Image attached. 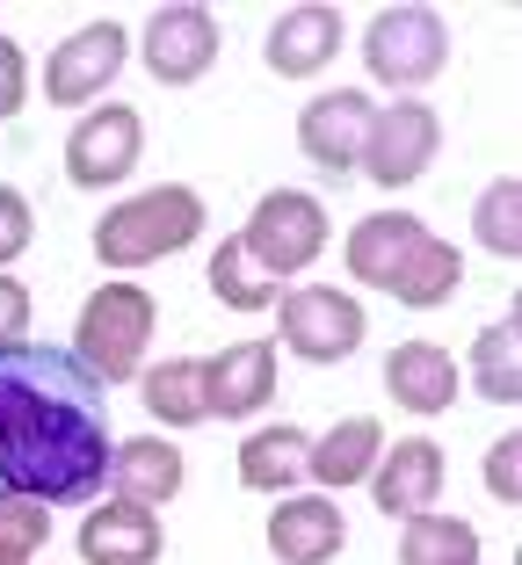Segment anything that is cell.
Masks as SVG:
<instances>
[{"label":"cell","mask_w":522,"mask_h":565,"mask_svg":"<svg viewBox=\"0 0 522 565\" xmlns=\"http://www.w3.org/2000/svg\"><path fill=\"white\" fill-rule=\"evenodd\" d=\"M305 449H312V435L290 428V420L254 428L247 443H239V486H247V493H290V486L305 479Z\"/></svg>","instance_id":"44dd1931"},{"label":"cell","mask_w":522,"mask_h":565,"mask_svg":"<svg viewBox=\"0 0 522 565\" xmlns=\"http://www.w3.org/2000/svg\"><path fill=\"white\" fill-rule=\"evenodd\" d=\"M168 551V530L152 508H131V500H102L95 515L81 522V558L87 565H152Z\"/></svg>","instance_id":"9a60e30c"},{"label":"cell","mask_w":522,"mask_h":565,"mask_svg":"<svg viewBox=\"0 0 522 565\" xmlns=\"http://www.w3.org/2000/svg\"><path fill=\"white\" fill-rule=\"evenodd\" d=\"M138 152H146V124L131 102H95L66 138V182L73 189H117L131 182Z\"/></svg>","instance_id":"9c48e42d"},{"label":"cell","mask_w":522,"mask_h":565,"mask_svg":"<svg viewBox=\"0 0 522 565\" xmlns=\"http://www.w3.org/2000/svg\"><path fill=\"white\" fill-rule=\"evenodd\" d=\"M341 544H349V522L327 493H298L269 508V551L284 565H327Z\"/></svg>","instance_id":"2e32d148"},{"label":"cell","mask_w":522,"mask_h":565,"mask_svg":"<svg viewBox=\"0 0 522 565\" xmlns=\"http://www.w3.org/2000/svg\"><path fill=\"white\" fill-rule=\"evenodd\" d=\"M239 247H247V262L262 276L276 282L298 276V268H312L327 254V203L312 189H269L239 225Z\"/></svg>","instance_id":"277c9868"},{"label":"cell","mask_w":522,"mask_h":565,"mask_svg":"<svg viewBox=\"0 0 522 565\" xmlns=\"http://www.w3.org/2000/svg\"><path fill=\"white\" fill-rule=\"evenodd\" d=\"M276 363L284 349L276 341H233L203 363V414L211 420H254L276 392Z\"/></svg>","instance_id":"7c38bea8"},{"label":"cell","mask_w":522,"mask_h":565,"mask_svg":"<svg viewBox=\"0 0 522 565\" xmlns=\"http://www.w3.org/2000/svg\"><path fill=\"white\" fill-rule=\"evenodd\" d=\"M363 66H371V81L385 87H428L443 66H450V30H443L436 8H377L371 30H363Z\"/></svg>","instance_id":"5b68a950"},{"label":"cell","mask_w":522,"mask_h":565,"mask_svg":"<svg viewBox=\"0 0 522 565\" xmlns=\"http://www.w3.org/2000/svg\"><path fill=\"white\" fill-rule=\"evenodd\" d=\"M472 233H479V247L501 254V262L522 254V182L515 174L487 182V196H479V211H472Z\"/></svg>","instance_id":"4316f807"},{"label":"cell","mask_w":522,"mask_h":565,"mask_svg":"<svg viewBox=\"0 0 522 565\" xmlns=\"http://www.w3.org/2000/svg\"><path fill=\"white\" fill-rule=\"evenodd\" d=\"M211 298H219L225 312H269V305L284 298V282L262 276V268L247 262V247H239V233H233V239L211 247Z\"/></svg>","instance_id":"484cf974"},{"label":"cell","mask_w":522,"mask_h":565,"mask_svg":"<svg viewBox=\"0 0 522 565\" xmlns=\"http://www.w3.org/2000/svg\"><path fill=\"white\" fill-rule=\"evenodd\" d=\"M44 544H51V508L0 493V558H8V565H30Z\"/></svg>","instance_id":"83f0119b"},{"label":"cell","mask_w":522,"mask_h":565,"mask_svg":"<svg viewBox=\"0 0 522 565\" xmlns=\"http://www.w3.org/2000/svg\"><path fill=\"white\" fill-rule=\"evenodd\" d=\"M377 457H385V428L371 414H349L305 449V479H320V493H341V486H371Z\"/></svg>","instance_id":"ac0fdd59"},{"label":"cell","mask_w":522,"mask_h":565,"mask_svg":"<svg viewBox=\"0 0 522 565\" xmlns=\"http://www.w3.org/2000/svg\"><path fill=\"white\" fill-rule=\"evenodd\" d=\"M109 392L73 349L15 341L0 349V493L73 508L109 486Z\"/></svg>","instance_id":"6da1fadb"},{"label":"cell","mask_w":522,"mask_h":565,"mask_svg":"<svg viewBox=\"0 0 522 565\" xmlns=\"http://www.w3.org/2000/svg\"><path fill=\"white\" fill-rule=\"evenodd\" d=\"M385 392H392V406L428 420V414H450V399L465 384H457V363L436 341H400V349L385 355Z\"/></svg>","instance_id":"ffe728a7"},{"label":"cell","mask_w":522,"mask_h":565,"mask_svg":"<svg viewBox=\"0 0 522 565\" xmlns=\"http://www.w3.org/2000/svg\"><path fill=\"white\" fill-rule=\"evenodd\" d=\"M443 152V124L428 102H385V109H371V131H363V152H355V174H371L377 189H406L422 182L428 160Z\"/></svg>","instance_id":"52a82bcc"},{"label":"cell","mask_w":522,"mask_h":565,"mask_svg":"<svg viewBox=\"0 0 522 565\" xmlns=\"http://www.w3.org/2000/svg\"><path fill=\"white\" fill-rule=\"evenodd\" d=\"M22 102H30V58H22V44L0 36V124L15 117Z\"/></svg>","instance_id":"4dcf8cb0"},{"label":"cell","mask_w":522,"mask_h":565,"mask_svg":"<svg viewBox=\"0 0 522 565\" xmlns=\"http://www.w3.org/2000/svg\"><path fill=\"white\" fill-rule=\"evenodd\" d=\"M400 565H479V530L465 515H406L400 530Z\"/></svg>","instance_id":"cb8c5ba5"},{"label":"cell","mask_w":522,"mask_h":565,"mask_svg":"<svg viewBox=\"0 0 522 565\" xmlns=\"http://www.w3.org/2000/svg\"><path fill=\"white\" fill-rule=\"evenodd\" d=\"M0 565H8V558H0Z\"/></svg>","instance_id":"d6a6232c"},{"label":"cell","mask_w":522,"mask_h":565,"mask_svg":"<svg viewBox=\"0 0 522 565\" xmlns=\"http://www.w3.org/2000/svg\"><path fill=\"white\" fill-rule=\"evenodd\" d=\"M15 341H30V290L0 276V349H15Z\"/></svg>","instance_id":"1f68e13d"},{"label":"cell","mask_w":522,"mask_h":565,"mask_svg":"<svg viewBox=\"0 0 522 565\" xmlns=\"http://www.w3.org/2000/svg\"><path fill=\"white\" fill-rule=\"evenodd\" d=\"M30 233H36V217H30V196L0 182V268H8V262H22V247H30Z\"/></svg>","instance_id":"f546056e"},{"label":"cell","mask_w":522,"mask_h":565,"mask_svg":"<svg viewBox=\"0 0 522 565\" xmlns=\"http://www.w3.org/2000/svg\"><path fill=\"white\" fill-rule=\"evenodd\" d=\"M422 239H428V225H422L414 211H371V217L349 233V276L363 282V290H392Z\"/></svg>","instance_id":"e0dca14e"},{"label":"cell","mask_w":522,"mask_h":565,"mask_svg":"<svg viewBox=\"0 0 522 565\" xmlns=\"http://www.w3.org/2000/svg\"><path fill=\"white\" fill-rule=\"evenodd\" d=\"M363 131H371V95H363V87H327V95H312L298 109V152L320 167L327 182L355 174Z\"/></svg>","instance_id":"8fae6325"},{"label":"cell","mask_w":522,"mask_h":565,"mask_svg":"<svg viewBox=\"0 0 522 565\" xmlns=\"http://www.w3.org/2000/svg\"><path fill=\"white\" fill-rule=\"evenodd\" d=\"M124 58H131L124 22L95 15L87 30L58 36V51L44 58V102H58V109H87L95 95H109V81L124 73Z\"/></svg>","instance_id":"ba28073f"},{"label":"cell","mask_w":522,"mask_h":565,"mask_svg":"<svg viewBox=\"0 0 522 565\" xmlns=\"http://www.w3.org/2000/svg\"><path fill=\"white\" fill-rule=\"evenodd\" d=\"M363 333H371V319H363V305L349 298V290H320V282H298V290H284L276 298V349L305 355V363H349L355 349H363Z\"/></svg>","instance_id":"8992f818"},{"label":"cell","mask_w":522,"mask_h":565,"mask_svg":"<svg viewBox=\"0 0 522 565\" xmlns=\"http://www.w3.org/2000/svg\"><path fill=\"white\" fill-rule=\"evenodd\" d=\"M138 51H146V73L160 87H196L203 73L219 66V15H211V8H189V0L152 8Z\"/></svg>","instance_id":"30bf717a"},{"label":"cell","mask_w":522,"mask_h":565,"mask_svg":"<svg viewBox=\"0 0 522 565\" xmlns=\"http://www.w3.org/2000/svg\"><path fill=\"white\" fill-rule=\"evenodd\" d=\"M443 443H428V435H406V443H392L385 457H377L371 471V493H377V515H428V500H443Z\"/></svg>","instance_id":"4fadbf2b"},{"label":"cell","mask_w":522,"mask_h":565,"mask_svg":"<svg viewBox=\"0 0 522 565\" xmlns=\"http://www.w3.org/2000/svg\"><path fill=\"white\" fill-rule=\"evenodd\" d=\"M472 392L493 406L522 399V312H501L493 327H479L472 341Z\"/></svg>","instance_id":"7402d4cb"},{"label":"cell","mask_w":522,"mask_h":565,"mask_svg":"<svg viewBox=\"0 0 522 565\" xmlns=\"http://www.w3.org/2000/svg\"><path fill=\"white\" fill-rule=\"evenodd\" d=\"M341 8H284L276 15V30L262 36V58H269L276 81H312V73L334 66L341 51Z\"/></svg>","instance_id":"5bb4252c"},{"label":"cell","mask_w":522,"mask_h":565,"mask_svg":"<svg viewBox=\"0 0 522 565\" xmlns=\"http://www.w3.org/2000/svg\"><path fill=\"white\" fill-rule=\"evenodd\" d=\"M182 479H189L182 449L160 443V435H138V443L109 449V493L131 500V508H152V515H160V500L182 493Z\"/></svg>","instance_id":"d6986e66"},{"label":"cell","mask_w":522,"mask_h":565,"mask_svg":"<svg viewBox=\"0 0 522 565\" xmlns=\"http://www.w3.org/2000/svg\"><path fill=\"white\" fill-rule=\"evenodd\" d=\"M152 327H160V305L138 282H95V298L81 305V327H73V355L95 370L102 384H131L146 370Z\"/></svg>","instance_id":"3957f363"},{"label":"cell","mask_w":522,"mask_h":565,"mask_svg":"<svg viewBox=\"0 0 522 565\" xmlns=\"http://www.w3.org/2000/svg\"><path fill=\"white\" fill-rule=\"evenodd\" d=\"M487 486H493V500H501V508H522V435L515 428L487 449Z\"/></svg>","instance_id":"f1b7e54d"},{"label":"cell","mask_w":522,"mask_h":565,"mask_svg":"<svg viewBox=\"0 0 522 565\" xmlns=\"http://www.w3.org/2000/svg\"><path fill=\"white\" fill-rule=\"evenodd\" d=\"M203 233V196L189 182H160V189H138V196L109 203L95 217V262L102 268H152L168 254L196 247Z\"/></svg>","instance_id":"7a4b0ae2"},{"label":"cell","mask_w":522,"mask_h":565,"mask_svg":"<svg viewBox=\"0 0 522 565\" xmlns=\"http://www.w3.org/2000/svg\"><path fill=\"white\" fill-rule=\"evenodd\" d=\"M138 399L160 428H196L203 420V363L196 355H168V363L138 370Z\"/></svg>","instance_id":"603a6c76"},{"label":"cell","mask_w":522,"mask_h":565,"mask_svg":"<svg viewBox=\"0 0 522 565\" xmlns=\"http://www.w3.org/2000/svg\"><path fill=\"white\" fill-rule=\"evenodd\" d=\"M457 282H465V254L450 247V239L428 233L422 247H414V262L400 268V282H392V298L414 305V312H436L443 298H457Z\"/></svg>","instance_id":"d4e9b609"}]
</instances>
